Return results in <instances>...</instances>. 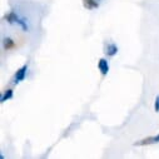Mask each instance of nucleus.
Instances as JSON below:
<instances>
[{
  "instance_id": "nucleus-1",
  "label": "nucleus",
  "mask_w": 159,
  "mask_h": 159,
  "mask_svg": "<svg viewBox=\"0 0 159 159\" xmlns=\"http://www.w3.org/2000/svg\"><path fill=\"white\" fill-rule=\"evenodd\" d=\"M4 20L9 24H18L23 31H28L29 30V26H28V21L25 18H21L20 15H18L15 11H10L8 13L7 15H4Z\"/></svg>"
},
{
  "instance_id": "nucleus-6",
  "label": "nucleus",
  "mask_w": 159,
  "mask_h": 159,
  "mask_svg": "<svg viewBox=\"0 0 159 159\" xmlns=\"http://www.w3.org/2000/svg\"><path fill=\"white\" fill-rule=\"evenodd\" d=\"M83 7L88 10H94L99 8V2L98 0H83Z\"/></svg>"
},
{
  "instance_id": "nucleus-5",
  "label": "nucleus",
  "mask_w": 159,
  "mask_h": 159,
  "mask_svg": "<svg viewBox=\"0 0 159 159\" xmlns=\"http://www.w3.org/2000/svg\"><path fill=\"white\" fill-rule=\"evenodd\" d=\"M118 47L114 44V43H109L107 47H105V55L107 57H114L118 54Z\"/></svg>"
},
{
  "instance_id": "nucleus-4",
  "label": "nucleus",
  "mask_w": 159,
  "mask_h": 159,
  "mask_svg": "<svg viewBox=\"0 0 159 159\" xmlns=\"http://www.w3.org/2000/svg\"><path fill=\"white\" fill-rule=\"evenodd\" d=\"M98 69H99V71H100V74L103 76H105L109 73V63H108V60L105 58L99 59V61H98Z\"/></svg>"
},
{
  "instance_id": "nucleus-10",
  "label": "nucleus",
  "mask_w": 159,
  "mask_h": 159,
  "mask_svg": "<svg viewBox=\"0 0 159 159\" xmlns=\"http://www.w3.org/2000/svg\"><path fill=\"white\" fill-rule=\"evenodd\" d=\"M98 2H100V0H98Z\"/></svg>"
},
{
  "instance_id": "nucleus-3",
  "label": "nucleus",
  "mask_w": 159,
  "mask_h": 159,
  "mask_svg": "<svg viewBox=\"0 0 159 159\" xmlns=\"http://www.w3.org/2000/svg\"><path fill=\"white\" fill-rule=\"evenodd\" d=\"M159 143V134L158 135H154V137H149V138H144L139 142H135L134 145H139V147H143V145H150V144H157Z\"/></svg>"
},
{
  "instance_id": "nucleus-7",
  "label": "nucleus",
  "mask_w": 159,
  "mask_h": 159,
  "mask_svg": "<svg viewBox=\"0 0 159 159\" xmlns=\"http://www.w3.org/2000/svg\"><path fill=\"white\" fill-rule=\"evenodd\" d=\"M3 47H4V49L9 50V49H11V48L15 47V43H14V40H13L11 38H4L3 39Z\"/></svg>"
},
{
  "instance_id": "nucleus-8",
  "label": "nucleus",
  "mask_w": 159,
  "mask_h": 159,
  "mask_svg": "<svg viewBox=\"0 0 159 159\" xmlns=\"http://www.w3.org/2000/svg\"><path fill=\"white\" fill-rule=\"evenodd\" d=\"M13 95H14L13 90H11V89H7V90H5L4 93H3L2 98H0V102H2V103H5V102L10 100V99L13 98Z\"/></svg>"
},
{
  "instance_id": "nucleus-2",
  "label": "nucleus",
  "mask_w": 159,
  "mask_h": 159,
  "mask_svg": "<svg viewBox=\"0 0 159 159\" xmlns=\"http://www.w3.org/2000/svg\"><path fill=\"white\" fill-rule=\"evenodd\" d=\"M28 73V64H24L20 69H18V71L14 75V84H19L20 82H23Z\"/></svg>"
},
{
  "instance_id": "nucleus-9",
  "label": "nucleus",
  "mask_w": 159,
  "mask_h": 159,
  "mask_svg": "<svg viewBox=\"0 0 159 159\" xmlns=\"http://www.w3.org/2000/svg\"><path fill=\"white\" fill-rule=\"evenodd\" d=\"M154 110L157 113H159V95H157L155 98V102H154Z\"/></svg>"
}]
</instances>
